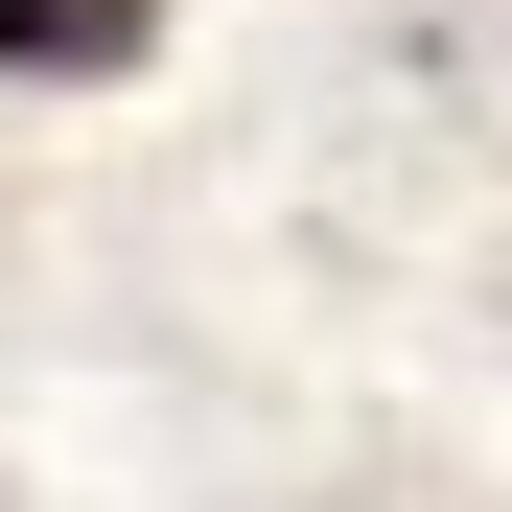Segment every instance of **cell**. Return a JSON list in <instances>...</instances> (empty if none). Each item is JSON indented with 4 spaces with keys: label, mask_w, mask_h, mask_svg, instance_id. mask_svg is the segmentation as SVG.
I'll return each mask as SVG.
<instances>
[{
    "label": "cell",
    "mask_w": 512,
    "mask_h": 512,
    "mask_svg": "<svg viewBox=\"0 0 512 512\" xmlns=\"http://www.w3.org/2000/svg\"><path fill=\"white\" fill-rule=\"evenodd\" d=\"M140 47H163V0H0V70H70V94L140 70Z\"/></svg>",
    "instance_id": "obj_1"
}]
</instances>
